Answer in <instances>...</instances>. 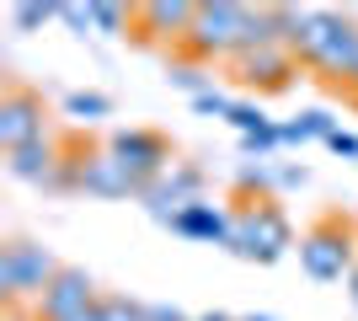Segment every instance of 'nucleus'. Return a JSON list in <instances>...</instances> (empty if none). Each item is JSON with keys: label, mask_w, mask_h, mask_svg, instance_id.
Listing matches in <instances>:
<instances>
[{"label": "nucleus", "mask_w": 358, "mask_h": 321, "mask_svg": "<svg viewBox=\"0 0 358 321\" xmlns=\"http://www.w3.org/2000/svg\"><path fill=\"white\" fill-rule=\"evenodd\" d=\"M294 246V225L278 199H236V230H230V252L257 268H273L278 257H289Z\"/></svg>", "instance_id": "nucleus-2"}, {"label": "nucleus", "mask_w": 358, "mask_h": 321, "mask_svg": "<svg viewBox=\"0 0 358 321\" xmlns=\"http://www.w3.org/2000/svg\"><path fill=\"white\" fill-rule=\"evenodd\" d=\"M348 92H358V59H353V76H348Z\"/></svg>", "instance_id": "nucleus-28"}, {"label": "nucleus", "mask_w": 358, "mask_h": 321, "mask_svg": "<svg viewBox=\"0 0 358 321\" xmlns=\"http://www.w3.org/2000/svg\"><path fill=\"white\" fill-rule=\"evenodd\" d=\"M230 76L246 86V92H289V80L299 76V59L289 43H268V48H246L241 59H230Z\"/></svg>", "instance_id": "nucleus-9"}, {"label": "nucleus", "mask_w": 358, "mask_h": 321, "mask_svg": "<svg viewBox=\"0 0 358 321\" xmlns=\"http://www.w3.org/2000/svg\"><path fill=\"white\" fill-rule=\"evenodd\" d=\"M75 321H102V306H96V311H86V316H75Z\"/></svg>", "instance_id": "nucleus-27"}, {"label": "nucleus", "mask_w": 358, "mask_h": 321, "mask_svg": "<svg viewBox=\"0 0 358 321\" xmlns=\"http://www.w3.org/2000/svg\"><path fill=\"white\" fill-rule=\"evenodd\" d=\"M193 321H241V316H230V311H203V316H193Z\"/></svg>", "instance_id": "nucleus-25"}, {"label": "nucleus", "mask_w": 358, "mask_h": 321, "mask_svg": "<svg viewBox=\"0 0 358 321\" xmlns=\"http://www.w3.org/2000/svg\"><path fill=\"white\" fill-rule=\"evenodd\" d=\"M59 166H64V139L59 134H43V139H32V145L6 155V171H11L16 183H38V187H54Z\"/></svg>", "instance_id": "nucleus-13"}, {"label": "nucleus", "mask_w": 358, "mask_h": 321, "mask_svg": "<svg viewBox=\"0 0 358 321\" xmlns=\"http://www.w3.org/2000/svg\"><path fill=\"white\" fill-rule=\"evenodd\" d=\"M358 262V236L348 214H327L315 220L305 236H299V268L315 278V284H331V278H348Z\"/></svg>", "instance_id": "nucleus-5"}, {"label": "nucleus", "mask_w": 358, "mask_h": 321, "mask_svg": "<svg viewBox=\"0 0 358 321\" xmlns=\"http://www.w3.org/2000/svg\"><path fill=\"white\" fill-rule=\"evenodd\" d=\"M80 193H91V199H145V187L129 177V166L107 145H96V150L86 145V155H80Z\"/></svg>", "instance_id": "nucleus-12"}, {"label": "nucleus", "mask_w": 358, "mask_h": 321, "mask_svg": "<svg viewBox=\"0 0 358 321\" xmlns=\"http://www.w3.org/2000/svg\"><path fill=\"white\" fill-rule=\"evenodd\" d=\"M193 107H198V113H209V118H230V107H236V102H230L224 92H203V97H193Z\"/></svg>", "instance_id": "nucleus-22"}, {"label": "nucleus", "mask_w": 358, "mask_h": 321, "mask_svg": "<svg viewBox=\"0 0 358 321\" xmlns=\"http://www.w3.org/2000/svg\"><path fill=\"white\" fill-rule=\"evenodd\" d=\"M278 129H284V145H310V139L327 145V139L337 134V118H331L327 107H310V113H299L294 123H278Z\"/></svg>", "instance_id": "nucleus-15"}, {"label": "nucleus", "mask_w": 358, "mask_h": 321, "mask_svg": "<svg viewBox=\"0 0 358 321\" xmlns=\"http://www.w3.org/2000/svg\"><path fill=\"white\" fill-rule=\"evenodd\" d=\"M182 241H209V246H230V230H236V209H224L214 199H198L171 220Z\"/></svg>", "instance_id": "nucleus-14"}, {"label": "nucleus", "mask_w": 358, "mask_h": 321, "mask_svg": "<svg viewBox=\"0 0 358 321\" xmlns=\"http://www.w3.org/2000/svg\"><path fill=\"white\" fill-rule=\"evenodd\" d=\"M107 150H113L123 166H129V177H134L139 187H150L161 171L177 166L171 139H166L161 129H113V134H107Z\"/></svg>", "instance_id": "nucleus-6"}, {"label": "nucleus", "mask_w": 358, "mask_h": 321, "mask_svg": "<svg viewBox=\"0 0 358 321\" xmlns=\"http://www.w3.org/2000/svg\"><path fill=\"white\" fill-rule=\"evenodd\" d=\"M145 321H193L187 311H177V306H166V300H150L145 306Z\"/></svg>", "instance_id": "nucleus-24"}, {"label": "nucleus", "mask_w": 358, "mask_h": 321, "mask_svg": "<svg viewBox=\"0 0 358 321\" xmlns=\"http://www.w3.org/2000/svg\"><path fill=\"white\" fill-rule=\"evenodd\" d=\"M59 16V0H22L11 11V22H16V32H38L43 22H54Z\"/></svg>", "instance_id": "nucleus-18"}, {"label": "nucleus", "mask_w": 358, "mask_h": 321, "mask_svg": "<svg viewBox=\"0 0 358 321\" xmlns=\"http://www.w3.org/2000/svg\"><path fill=\"white\" fill-rule=\"evenodd\" d=\"M348 294H353V306H358V262H353V273H348Z\"/></svg>", "instance_id": "nucleus-26"}, {"label": "nucleus", "mask_w": 358, "mask_h": 321, "mask_svg": "<svg viewBox=\"0 0 358 321\" xmlns=\"http://www.w3.org/2000/svg\"><path fill=\"white\" fill-rule=\"evenodd\" d=\"M64 262L48 252L43 241H27V236H11V241L0 246V300L6 306H22V300H32L38 306V294L54 284V273H59Z\"/></svg>", "instance_id": "nucleus-4"}, {"label": "nucleus", "mask_w": 358, "mask_h": 321, "mask_svg": "<svg viewBox=\"0 0 358 321\" xmlns=\"http://www.w3.org/2000/svg\"><path fill=\"white\" fill-rule=\"evenodd\" d=\"M331 155H348V161H358V134H348V129H337V134L327 139Z\"/></svg>", "instance_id": "nucleus-23"}, {"label": "nucleus", "mask_w": 358, "mask_h": 321, "mask_svg": "<svg viewBox=\"0 0 358 321\" xmlns=\"http://www.w3.org/2000/svg\"><path fill=\"white\" fill-rule=\"evenodd\" d=\"M59 22H70L80 38L91 32V0H59Z\"/></svg>", "instance_id": "nucleus-21"}, {"label": "nucleus", "mask_w": 358, "mask_h": 321, "mask_svg": "<svg viewBox=\"0 0 358 321\" xmlns=\"http://www.w3.org/2000/svg\"><path fill=\"white\" fill-rule=\"evenodd\" d=\"M171 86H182V92H193V97H203V92H214L209 86V76H203V64H171Z\"/></svg>", "instance_id": "nucleus-20"}, {"label": "nucleus", "mask_w": 358, "mask_h": 321, "mask_svg": "<svg viewBox=\"0 0 358 321\" xmlns=\"http://www.w3.org/2000/svg\"><path fill=\"white\" fill-rule=\"evenodd\" d=\"M96 306H102L96 278H91L86 268H70V262H64L59 273H54V284L38 294L32 321H75V316H86V311H96Z\"/></svg>", "instance_id": "nucleus-7"}, {"label": "nucleus", "mask_w": 358, "mask_h": 321, "mask_svg": "<svg viewBox=\"0 0 358 321\" xmlns=\"http://www.w3.org/2000/svg\"><path fill=\"white\" fill-rule=\"evenodd\" d=\"M48 134V107L43 97L32 92V86H6L0 92V150L11 155L22 150V145H32V139H43Z\"/></svg>", "instance_id": "nucleus-8"}, {"label": "nucleus", "mask_w": 358, "mask_h": 321, "mask_svg": "<svg viewBox=\"0 0 358 321\" xmlns=\"http://www.w3.org/2000/svg\"><path fill=\"white\" fill-rule=\"evenodd\" d=\"M129 22H134L129 6H118V0H91V32H96V38H118V32H129Z\"/></svg>", "instance_id": "nucleus-17"}, {"label": "nucleus", "mask_w": 358, "mask_h": 321, "mask_svg": "<svg viewBox=\"0 0 358 321\" xmlns=\"http://www.w3.org/2000/svg\"><path fill=\"white\" fill-rule=\"evenodd\" d=\"M289 48H294V59L305 64V70H315V76L348 86L353 59H358V22L343 16V11L305 6L299 22H294V32H289Z\"/></svg>", "instance_id": "nucleus-1"}, {"label": "nucleus", "mask_w": 358, "mask_h": 321, "mask_svg": "<svg viewBox=\"0 0 358 321\" xmlns=\"http://www.w3.org/2000/svg\"><path fill=\"white\" fill-rule=\"evenodd\" d=\"M64 118L102 123V118H113V97H107V92H70V97H64Z\"/></svg>", "instance_id": "nucleus-16"}, {"label": "nucleus", "mask_w": 358, "mask_h": 321, "mask_svg": "<svg viewBox=\"0 0 358 321\" xmlns=\"http://www.w3.org/2000/svg\"><path fill=\"white\" fill-rule=\"evenodd\" d=\"M102 321H145V300H129V294H102Z\"/></svg>", "instance_id": "nucleus-19"}, {"label": "nucleus", "mask_w": 358, "mask_h": 321, "mask_svg": "<svg viewBox=\"0 0 358 321\" xmlns=\"http://www.w3.org/2000/svg\"><path fill=\"white\" fill-rule=\"evenodd\" d=\"M193 22H198V6H187V0H145V6H134V32L145 43L182 48Z\"/></svg>", "instance_id": "nucleus-11"}, {"label": "nucleus", "mask_w": 358, "mask_h": 321, "mask_svg": "<svg viewBox=\"0 0 358 321\" xmlns=\"http://www.w3.org/2000/svg\"><path fill=\"white\" fill-rule=\"evenodd\" d=\"M198 199H203V171L187 166V161H177L171 171H161V177L145 187V209L155 214L166 230H171V220H177L187 204H198Z\"/></svg>", "instance_id": "nucleus-10"}, {"label": "nucleus", "mask_w": 358, "mask_h": 321, "mask_svg": "<svg viewBox=\"0 0 358 321\" xmlns=\"http://www.w3.org/2000/svg\"><path fill=\"white\" fill-rule=\"evenodd\" d=\"M252 11L257 6H236V0H203L198 22L187 32L182 54H193V64H214V59H241L252 43Z\"/></svg>", "instance_id": "nucleus-3"}, {"label": "nucleus", "mask_w": 358, "mask_h": 321, "mask_svg": "<svg viewBox=\"0 0 358 321\" xmlns=\"http://www.w3.org/2000/svg\"><path fill=\"white\" fill-rule=\"evenodd\" d=\"M241 321H278V316H257V311H252V316H241Z\"/></svg>", "instance_id": "nucleus-29"}]
</instances>
